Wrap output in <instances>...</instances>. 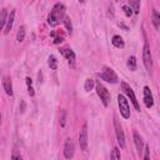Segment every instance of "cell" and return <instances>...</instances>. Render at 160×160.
I'll return each instance as SVG.
<instances>
[{
	"mask_svg": "<svg viewBox=\"0 0 160 160\" xmlns=\"http://www.w3.org/2000/svg\"><path fill=\"white\" fill-rule=\"evenodd\" d=\"M14 20H15V10H11V11L8 14V18H6L5 30H4V32H5V34H9V31L11 30L12 24H14Z\"/></svg>",
	"mask_w": 160,
	"mask_h": 160,
	"instance_id": "12",
	"label": "cell"
},
{
	"mask_svg": "<svg viewBox=\"0 0 160 160\" xmlns=\"http://www.w3.org/2000/svg\"><path fill=\"white\" fill-rule=\"evenodd\" d=\"M128 68L131 70V71H135L136 70V58L135 56H130L128 59V62H126Z\"/></svg>",
	"mask_w": 160,
	"mask_h": 160,
	"instance_id": "18",
	"label": "cell"
},
{
	"mask_svg": "<svg viewBox=\"0 0 160 160\" xmlns=\"http://www.w3.org/2000/svg\"><path fill=\"white\" fill-rule=\"evenodd\" d=\"M144 104L148 109L152 108V105H154V98H152V94H151L149 86H144Z\"/></svg>",
	"mask_w": 160,
	"mask_h": 160,
	"instance_id": "10",
	"label": "cell"
},
{
	"mask_svg": "<svg viewBox=\"0 0 160 160\" xmlns=\"http://www.w3.org/2000/svg\"><path fill=\"white\" fill-rule=\"evenodd\" d=\"M111 159H114V160H119L120 159V150H119V148H114L112 149Z\"/></svg>",
	"mask_w": 160,
	"mask_h": 160,
	"instance_id": "24",
	"label": "cell"
},
{
	"mask_svg": "<svg viewBox=\"0 0 160 160\" xmlns=\"http://www.w3.org/2000/svg\"><path fill=\"white\" fill-rule=\"evenodd\" d=\"M99 76H100V79H102V80H105L108 82H112L114 84V82L118 81V75L110 68H104V71L101 74H99Z\"/></svg>",
	"mask_w": 160,
	"mask_h": 160,
	"instance_id": "8",
	"label": "cell"
},
{
	"mask_svg": "<svg viewBox=\"0 0 160 160\" xmlns=\"http://www.w3.org/2000/svg\"><path fill=\"white\" fill-rule=\"evenodd\" d=\"M65 119H66V111L62 110L61 111V116H60V125L61 126H65Z\"/></svg>",
	"mask_w": 160,
	"mask_h": 160,
	"instance_id": "26",
	"label": "cell"
},
{
	"mask_svg": "<svg viewBox=\"0 0 160 160\" xmlns=\"http://www.w3.org/2000/svg\"><path fill=\"white\" fill-rule=\"evenodd\" d=\"M116 1H120V0H116Z\"/></svg>",
	"mask_w": 160,
	"mask_h": 160,
	"instance_id": "32",
	"label": "cell"
},
{
	"mask_svg": "<svg viewBox=\"0 0 160 160\" xmlns=\"http://www.w3.org/2000/svg\"><path fill=\"white\" fill-rule=\"evenodd\" d=\"M152 24H154V26H155V29H159V26H160V15H159V12H158V10H152Z\"/></svg>",
	"mask_w": 160,
	"mask_h": 160,
	"instance_id": "17",
	"label": "cell"
},
{
	"mask_svg": "<svg viewBox=\"0 0 160 160\" xmlns=\"http://www.w3.org/2000/svg\"><path fill=\"white\" fill-rule=\"evenodd\" d=\"M6 18H8V10H6V9H1V10H0V31H1L2 28L5 26Z\"/></svg>",
	"mask_w": 160,
	"mask_h": 160,
	"instance_id": "16",
	"label": "cell"
},
{
	"mask_svg": "<svg viewBox=\"0 0 160 160\" xmlns=\"http://www.w3.org/2000/svg\"><path fill=\"white\" fill-rule=\"evenodd\" d=\"M122 10H124V12H125V15H126L128 18H130V16L132 15V9H131L130 6L124 5V6H122Z\"/></svg>",
	"mask_w": 160,
	"mask_h": 160,
	"instance_id": "25",
	"label": "cell"
},
{
	"mask_svg": "<svg viewBox=\"0 0 160 160\" xmlns=\"http://www.w3.org/2000/svg\"><path fill=\"white\" fill-rule=\"evenodd\" d=\"M118 105H119L121 116L124 119H129L130 118V106H129V102L125 99V96L121 95V94L118 95Z\"/></svg>",
	"mask_w": 160,
	"mask_h": 160,
	"instance_id": "2",
	"label": "cell"
},
{
	"mask_svg": "<svg viewBox=\"0 0 160 160\" xmlns=\"http://www.w3.org/2000/svg\"><path fill=\"white\" fill-rule=\"evenodd\" d=\"M111 42H112V45L115 48H119V49H122L124 45H125V42H124V40H122V38L120 35H114L112 39H111Z\"/></svg>",
	"mask_w": 160,
	"mask_h": 160,
	"instance_id": "15",
	"label": "cell"
},
{
	"mask_svg": "<svg viewBox=\"0 0 160 160\" xmlns=\"http://www.w3.org/2000/svg\"><path fill=\"white\" fill-rule=\"evenodd\" d=\"M49 66H50L51 70H56V68H58V60L54 55L49 56Z\"/></svg>",
	"mask_w": 160,
	"mask_h": 160,
	"instance_id": "21",
	"label": "cell"
},
{
	"mask_svg": "<svg viewBox=\"0 0 160 160\" xmlns=\"http://www.w3.org/2000/svg\"><path fill=\"white\" fill-rule=\"evenodd\" d=\"M11 159H21V155H19V154H15V152H14V154L11 155Z\"/></svg>",
	"mask_w": 160,
	"mask_h": 160,
	"instance_id": "29",
	"label": "cell"
},
{
	"mask_svg": "<svg viewBox=\"0 0 160 160\" xmlns=\"http://www.w3.org/2000/svg\"><path fill=\"white\" fill-rule=\"evenodd\" d=\"M92 88H94V80L92 79H86L85 84H84L85 91H90V90H92Z\"/></svg>",
	"mask_w": 160,
	"mask_h": 160,
	"instance_id": "23",
	"label": "cell"
},
{
	"mask_svg": "<svg viewBox=\"0 0 160 160\" xmlns=\"http://www.w3.org/2000/svg\"><path fill=\"white\" fill-rule=\"evenodd\" d=\"M62 21H64V24H65V28H66V30H68V32H69V34H71V32H72V25H71V21H70V18H68V16H65V18L62 19Z\"/></svg>",
	"mask_w": 160,
	"mask_h": 160,
	"instance_id": "22",
	"label": "cell"
},
{
	"mask_svg": "<svg viewBox=\"0 0 160 160\" xmlns=\"http://www.w3.org/2000/svg\"><path fill=\"white\" fill-rule=\"evenodd\" d=\"M2 86H4L5 92H6L9 96H12V85H11L10 78H4V80H2Z\"/></svg>",
	"mask_w": 160,
	"mask_h": 160,
	"instance_id": "14",
	"label": "cell"
},
{
	"mask_svg": "<svg viewBox=\"0 0 160 160\" xmlns=\"http://www.w3.org/2000/svg\"><path fill=\"white\" fill-rule=\"evenodd\" d=\"M24 39H25V28L21 26V28L19 29L18 34H16V41H18V42H21V41H24Z\"/></svg>",
	"mask_w": 160,
	"mask_h": 160,
	"instance_id": "19",
	"label": "cell"
},
{
	"mask_svg": "<svg viewBox=\"0 0 160 160\" xmlns=\"http://www.w3.org/2000/svg\"><path fill=\"white\" fill-rule=\"evenodd\" d=\"M114 128H115V134H116L118 142H119L120 148H124L125 146V135H124L122 128H121V125H120V122H119L116 116L114 118Z\"/></svg>",
	"mask_w": 160,
	"mask_h": 160,
	"instance_id": "7",
	"label": "cell"
},
{
	"mask_svg": "<svg viewBox=\"0 0 160 160\" xmlns=\"http://www.w3.org/2000/svg\"><path fill=\"white\" fill-rule=\"evenodd\" d=\"M130 8L134 10L135 14H138L140 10V0H130Z\"/></svg>",
	"mask_w": 160,
	"mask_h": 160,
	"instance_id": "20",
	"label": "cell"
},
{
	"mask_svg": "<svg viewBox=\"0 0 160 160\" xmlns=\"http://www.w3.org/2000/svg\"><path fill=\"white\" fill-rule=\"evenodd\" d=\"M79 145L84 152L88 151V125H86V122L82 125V128L79 132Z\"/></svg>",
	"mask_w": 160,
	"mask_h": 160,
	"instance_id": "6",
	"label": "cell"
},
{
	"mask_svg": "<svg viewBox=\"0 0 160 160\" xmlns=\"http://www.w3.org/2000/svg\"><path fill=\"white\" fill-rule=\"evenodd\" d=\"M149 158H150V148L146 145V146H145V155H144V159L148 160Z\"/></svg>",
	"mask_w": 160,
	"mask_h": 160,
	"instance_id": "27",
	"label": "cell"
},
{
	"mask_svg": "<svg viewBox=\"0 0 160 160\" xmlns=\"http://www.w3.org/2000/svg\"><path fill=\"white\" fill-rule=\"evenodd\" d=\"M121 89H122L124 92L128 95V98L130 99V101H131V104L134 105V108H135L138 111H140V105H139V102H138V100H136V96H135V94H134V90L130 88V85L122 81V82H121Z\"/></svg>",
	"mask_w": 160,
	"mask_h": 160,
	"instance_id": "4",
	"label": "cell"
},
{
	"mask_svg": "<svg viewBox=\"0 0 160 160\" xmlns=\"http://www.w3.org/2000/svg\"><path fill=\"white\" fill-rule=\"evenodd\" d=\"M28 92L30 96H34V89H32V84H29L28 85Z\"/></svg>",
	"mask_w": 160,
	"mask_h": 160,
	"instance_id": "28",
	"label": "cell"
},
{
	"mask_svg": "<svg viewBox=\"0 0 160 160\" xmlns=\"http://www.w3.org/2000/svg\"><path fill=\"white\" fill-rule=\"evenodd\" d=\"M142 60H144V65L146 68V70L150 72L152 69V58H151V51H150V46L148 42L144 44V49H142Z\"/></svg>",
	"mask_w": 160,
	"mask_h": 160,
	"instance_id": "3",
	"label": "cell"
},
{
	"mask_svg": "<svg viewBox=\"0 0 160 160\" xmlns=\"http://www.w3.org/2000/svg\"><path fill=\"white\" fill-rule=\"evenodd\" d=\"M60 52L66 58L69 65L71 68H74L75 66V54H74V51L71 49H60Z\"/></svg>",
	"mask_w": 160,
	"mask_h": 160,
	"instance_id": "11",
	"label": "cell"
},
{
	"mask_svg": "<svg viewBox=\"0 0 160 160\" xmlns=\"http://www.w3.org/2000/svg\"><path fill=\"white\" fill-rule=\"evenodd\" d=\"M74 150H75L74 141L71 139H66L65 145H64V156H65V159H71L74 156Z\"/></svg>",
	"mask_w": 160,
	"mask_h": 160,
	"instance_id": "9",
	"label": "cell"
},
{
	"mask_svg": "<svg viewBox=\"0 0 160 160\" xmlns=\"http://www.w3.org/2000/svg\"><path fill=\"white\" fill-rule=\"evenodd\" d=\"M96 92H98L100 100L102 101V104H104L105 106H108L109 102H110V92L108 91V89H106L102 84L98 82V84H96Z\"/></svg>",
	"mask_w": 160,
	"mask_h": 160,
	"instance_id": "5",
	"label": "cell"
},
{
	"mask_svg": "<svg viewBox=\"0 0 160 160\" xmlns=\"http://www.w3.org/2000/svg\"><path fill=\"white\" fill-rule=\"evenodd\" d=\"M64 18H65V6L61 2H58L54 5V8L51 9L48 16V24L50 26H56L60 24V21H62Z\"/></svg>",
	"mask_w": 160,
	"mask_h": 160,
	"instance_id": "1",
	"label": "cell"
},
{
	"mask_svg": "<svg viewBox=\"0 0 160 160\" xmlns=\"http://www.w3.org/2000/svg\"><path fill=\"white\" fill-rule=\"evenodd\" d=\"M79 1H81V2H84V1H85V0H79Z\"/></svg>",
	"mask_w": 160,
	"mask_h": 160,
	"instance_id": "30",
	"label": "cell"
},
{
	"mask_svg": "<svg viewBox=\"0 0 160 160\" xmlns=\"http://www.w3.org/2000/svg\"><path fill=\"white\" fill-rule=\"evenodd\" d=\"M134 142H135V146H136V150H138V154L141 155L142 152V148H144V142H142V138L136 132L134 131Z\"/></svg>",
	"mask_w": 160,
	"mask_h": 160,
	"instance_id": "13",
	"label": "cell"
},
{
	"mask_svg": "<svg viewBox=\"0 0 160 160\" xmlns=\"http://www.w3.org/2000/svg\"><path fill=\"white\" fill-rule=\"evenodd\" d=\"M0 122H1V115H0Z\"/></svg>",
	"mask_w": 160,
	"mask_h": 160,
	"instance_id": "31",
	"label": "cell"
}]
</instances>
